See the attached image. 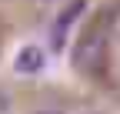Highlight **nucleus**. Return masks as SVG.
Returning <instances> with one entry per match:
<instances>
[{
	"label": "nucleus",
	"instance_id": "nucleus-4",
	"mask_svg": "<svg viewBox=\"0 0 120 114\" xmlns=\"http://www.w3.org/2000/svg\"><path fill=\"white\" fill-rule=\"evenodd\" d=\"M37 114H64V111H53V107H43V111H37Z\"/></svg>",
	"mask_w": 120,
	"mask_h": 114
},
{
	"label": "nucleus",
	"instance_id": "nucleus-5",
	"mask_svg": "<svg viewBox=\"0 0 120 114\" xmlns=\"http://www.w3.org/2000/svg\"><path fill=\"white\" fill-rule=\"evenodd\" d=\"M37 4H53V0H37Z\"/></svg>",
	"mask_w": 120,
	"mask_h": 114
},
{
	"label": "nucleus",
	"instance_id": "nucleus-1",
	"mask_svg": "<svg viewBox=\"0 0 120 114\" xmlns=\"http://www.w3.org/2000/svg\"><path fill=\"white\" fill-rule=\"evenodd\" d=\"M100 54H103V30L100 27H87L77 37V44H73V64L80 70H90V67H97Z\"/></svg>",
	"mask_w": 120,
	"mask_h": 114
},
{
	"label": "nucleus",
	"instance_id": "nucleus-2",
	"mask_svg": "<svg viewBox=\"0 0 120 114\" xmlns=\"http://www.w3.org/2000/svg\"><path fill=\"white\" fill-rule=\"evenodd\" d=\"M43 64H47V54L37 44L20 47L17 57H13V70H17V74H37V70H43Z\"/></svg>",
	"mask_w": 120,
	"mask_h": 114
},
{
	"label": "nucleus",
	"instance_id": "nucleus-3",
	"mask_svg": "<svg viewBox=\"0 0 120 114\" xmlns=\"http://www.w3.org/2000/svg\"><path fill=\"white\" fill-rule=\"evenodd\" d=\"M7 107H10V101H7V94H4V91H0V114H4Z\"/></svg>",
	"mask_w": 120,
	"mask_h": 114
}]
</instances>
